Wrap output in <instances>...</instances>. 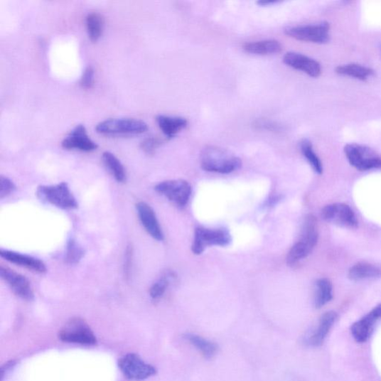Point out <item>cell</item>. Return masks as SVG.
Segmentation results:
<instances>
[{"label": "cell", "instance_id": "cell-7", "mask_svg": "<svg viewBox=\"0 0 381 381\" xmlns=\"http://www.w3.org/2000/svg\"><path fill=\"white\" fill-rule=\"evenodd\" d=\"M330 26L326 22L292 26L285 28L284 33L297 41L323 44L330 40Z\"/></svg>", "mask_w": 381, "mask_h": 381}, {"label": "cell", "instance_id": "cell-32", "mask_svg": "<svg viewBox=\"0 0 381 381\" xmlns=\"http://www.w3.org/2000/svg\"><path fill=\"white\" fill-rule=\"evenodd\" d=\"M15 188V184L11 180L4 176L0 177V198H7L14 192Z\"/></svg>", "mask_w": 381, "mask_h": 381}, {"label": "cell", "instance_id": "cell-5", "mask_svg": "<svg viewBox=\"0 0 381 381\" xmlns=\"http://www.w3.org/2000/svg\"><path fill=\"white\" fill-rule=\"evenodd\" d=\"M60 340L66 343L93 345L97 343L88 324L79 317L70 320L59 332Z\"/></svg>", "mask_w": 381, "mask_h": 381}, {"label": "cell", "instance_id": "cell-27", "mask_svg": "<svg viewBox=\"0 0 381 381\" xmlns=\"http://www.w3.org/2000/svg\"><path fill=\"white\" fill-rule=\"evenodd\" d=\"M300 149L313 171L316 173L322 174L323 172V163L319 156L313 151L311 142L308 139L301 141Z\"/></svg>", "mask_w": 381, "mask_h": 381}, {"label": "cell", "instance_id": "cell-4", "mask_svg": "<svg viewBox=\"0 0 381 381\" xmlns=\"http://www.w3.org/2000/svg\"><path fill=\"white\" fill-rule=\"evenodd\" d=\"M148 130L145 122L136 119H109L95 127L98 134L105 136L139 135Z\"/></svg>", "mask_w": 381, "mask_h": 381}, {"label": "cell", "instance_id": "cell-23", "mask_svg": "<svg viewBox=\"0 0 381 381\" xmlns=\"http://www.w3.org/2000/svg\"><path fill=\"white\" fill-rule=\"evenodd\" d=\"M333 299V286L328 279H321L316 282L314 306L316 308H321Z\"/></svg>", "mask_w": 381, "mask_h": 381}, {"label": "cell", "instance_id": "cell-9", "mask_svg": "<svg viewBox=\"0 0 381 381\" xmlns=\"http://www.w3.org/2000/svg\"><path fill=\"white\" fill-rule=\"evenodd\" d=\"M231 240V235L227 230L198 227L195 232L192 250L196 255H200L208 247H225L230 245Z\"/></svg>", "mask_w": 381, "mask_h": 381}, {"label": "cell", "instance_id": "cell-10", "mask_svg": "<svg viewBox=\"0 0 381 381\" xmlns=\"http://www.w3.org/2000/svg\"><path fill=\"white\" fill-rule=\"evenodd\" d=\"M157 193L166 197L168 200L183 208L192 194V188L189 183L183 180L166 181L155 186Z\"/></svg>", "mask_w": 381, "mask_h": 381}, {"label": "cell", "instance_id": "cell-34", "mask_svg": "<svg viewBox=\"0 0 381 381\" xmlns=\"http://www.w3.org/2000/svg\"><path fill=\"white\" fill-rule=\"evenodd\" d=\"M133 247L132 245L128 246L125 252V258L124 264V272L127 278H129L131 276L132 262H133Z\"/></svg>", "mask_w": 381, "mask_h": 381}, {"label": "cell", "instance_id": "cell-19", "mask_svg": "<svg viewBox=\"0 0 381 381\" xmlns=\"http://www.w3.org/2000/svg\"><path fill=\"white\" fill-rule=\"evenodd\" d=\"M283 47L279 41L276 40H265L246 43L243 50L249 54L257 55H269L280 53Z\"/></svg>", "mask_w": 381, "mask_h": 381}, {"label": "cell", "instance_id": "cell-20", "mask_svg": "<svg viewBox=\"0 0 381 381\" xmlns=\"http://www.w3.org/2000/svg\"><path fill=\"white\" fill-rule=\"evenodd\" d=\"M158 126L168 139H172L188 126V121L183 117L159 115L156 118Z\"/></svg>", "mask_w": 381, "mask_h": 381}, {"label": "cell", "instance_id": "cell-29", "mask_svg": "<svg viewBox=\"0 0 381 381\" xmlns=\"http://www.w3.org/2000/svg\"><path fill=\"white\" fill-rule=\"evenodd\" d=\"M85 250L75 240H71L68 243L65 261L68 264H77L85 257Z\"/></svg>", "mask_w": 381, "mask_h": 381}, {"label": "cell", "instance_id": "cell-8", "mask_svg": "<svg viewBox=\"0 0 381 381\" xmlns=\"http://www.w3.org/2000/svg\"><path fill=\"white\" fill-rule=\"evenodd\" d=\"M119 368L124 376L130 380H146L156 374V370L139 355L130 353L119 360Z\"/></svg>", "mask_w": 381, "mask_h": 381}, {"label": "cell", "instance_id": "cell-16", "mask_svg": "<svg viewBox=\"0 0 381 381\" xmlns=\"http://www.w3.org/2000/svg\"><path fill=\"white\" fill-rule=\"evenodd\" d=\"M283 62L284 65L313 77H319L322 73L320 63L303 54L294 52L286 53Z\"/></svg>", "mask_w": 381, "mask_h": 381}, {"label": "cell", "instance_id": "cell-6", "mask_svg": "<svg viewBox=\"0 0 381 381\" xmlns=\"http://www.w3.org/2000/svg\"><path fill=\"white\" fill-rule=\"evenodd\" d=\"M344 151L349 163L358 171L381 168V156L368 147L348 144Z\"/></svg>", "mask_w": 381, "mask_h": 381}, {"label": "cell", "instance_id": "cell-1", "mask_svg": "<svg viewBox=\"0 0 381 381\" xmlns=\"http://www.w3.org/2000/svg\"><path fill=\"white\" fill-rule=\"evenodd\" d=\"M200 165L206 171L230 173L241 168L242 161L224 149L210 147L203 151Z\"/></svg>", "mask_w": 381, "mask_h": 381}, {"label": "cell", "instance_id": "cell-14", "mask_svg": "<svg viewBox=\"0 0 381 381\" xmlns=\"http://www.w3.org/2000/svg\"><path fill=\"white\" fill-rule=\"evenodd\" d=\"M381 320V304L377 305L367 314L351 326V333L358 343H366L371 337L376 323Z\"/></svg>", "mask_w": 381, "mask_h": 381}, {"label": "cell", "instance_id": "cell-30", "mask_svg": "<svg viewBox=\"0 0 381 381\" xmlns=\"http://www.w3.org/2000/svg\"><path fill=\"white\" fill-rule=\"evenodd\" d=\"M163 140L156 137H149L141 143V149L149 155L154 154L163 145Z\"/></svg>", "mask_w": 381, "mask_h": 381}, {"label": "cell", "instance_id": "cell-15", "mask_svg": "<svg viewBox=\"0 0 381 381\" xmlns=\"http://www.w3.org/2000/svg\"><path fill=\"white\" fill-rule=\"evenodd\" d=\"M136 209L141 225L154 240L158 242L164 240L162 228L151 206L146 202L136 203Z\"/></svg>", "mask_w": 381, "mask_h": 381}, {"label": "cell", "instance_id": "cell-21", "mask_svg": "<svg viewBox=\"0 0 381 381\" xmlns=\"http://www.w3.org/2000/svg\"><path fill=\"white\" fill-rule=\"evenodd\" d=\"M381 276V269L373 264L359 262L353 266L348 272V279L354 281L377 278Z\"/></svg>", "mask_w": 381, "mask_h": 381}, {"label": "cell", "instance_id": "cell-18", "mask_svg": "<svg viewBox=\"0 0 381 381\" xmlns=\"http://www.w3.org/2000/svg\"><path fill=\"white\" fill-rule=\"evenodd\" d=\"M337 319L338 313L335 311H330L323 313L321 317L318 326L308 340V344L313 347L322 345Z\"/></svg>", "mask_w": 381, "mask_h": 381}, {"label": "cell", "instance_id": "cell-33", "mask_svg": "<svg viewBox=\"0 0 381 381\" xmlns=\"http://www.w3.org/2000/svg\"><path fill=\"white\" fill-rule=\"evenodd\" d=\"M95 82V71L92 67H88L85 70L80 81V85L85 89H90Z\"/></svg>", "mask_w": 381, "mask_h": 381}, {"label": "cell", "instance_id": "cell-26", "mask_svg": "<svg viewBox=\"0 0 381 381\" xmlns=\"http://www.w3.org/2000/svg\"><path fill=\"white\" fill-rule=\"evenodd\" d=\"M336 73L341 75L358 79L360 81L367 80L374 74V71L372 69L356 65V63L339 66L336 68Z\"/></svg>", "mask_w": 381, "mask_h": 381}, {"label": "cell", "instance_id": "cell-25", "mask_svg": "<svg viewBox=\"0 0 381 381\" xmlns=\"http://www.w3.org/2000/svg\"><path fill=\"white\" fill-rule=\"evenodd\" d=\"M102 160L106 168L117 182L124 183L126 181V170L123 164L114 154L105 151L102 154Z\"/></svg>", "mask_w": 381, "mask_h": 381}, {"label": "cell", "instance_id": "cell-12", "mask_svg": "<svg viewBox=\"0 0 381 381\" xmlns=\"http://www.w3.org/2000/svg\"><path fill=\"white\" fill-rule=\"evenodd\" d=\"M0 277L9 286V288L16 296L26 301L34 299L33 289L26 277L4 266L0 267Z\"/></svg>", "mask_w": 381, "mask_h": 381}, {"label": "cell", "instance_id": "cell-11", "mask_svg": "<svg viewBox=\"0 0 381 381\" xmlns=\"http://www.w3.org/2000/svg\"><path fill=\"white\" fill-rule=\"evenodd\" d=\"M321 216L327 222L345 228H355L358 225L357 217L350 208L345 203H333L325 206Z\"/></svg>", "mask_w": 381, "mask_h": 381}, {"label": "cell", "instance_id": "cell-13", "mask_svg": "<svg viewBox=\"0 0 381 381\" xmlns=\"http://www.w3.org/2000/svg\"><path fill=\"white\" fill-rule=\"evenodd\" d=\"M61 146L66 150H76L92 152L97 150L98 145L89 136L83 124H78L61 142Z\"/></svg>", "mask_w": 381, "mask_h": 381}, {"label": "cell", "instance_id": "cell-28", "mask_svg": "<svg viewBox=\"0 0 381 381\" xmlns=\"http://www.w3.org/2000/svg\"><path fill=\"white\" fill-rule=\"evenodd\" d=\"M173 278L172 273H166L156 281H155L150 289V296L153 299H158L161 298L168 288L170 283Z\"/></svg>", "mask_w": 381, "mask_h": 381}, {"label": "cell", "instance_id": "cell-24", "mask_svg": "<svg viewBox=\"0 0 381 381\" xmlns=\"http://www.w3.org/2000/svg\"><path fill=\"white\" fill-rule=\"evenodd\" d=\"M184 338L206 358H213L219 350V347L216 343L193 335V333H186Z\"/></svg>", "mask_w": 381, "mask_h": 381}, {"label": "cell", "instance_id": "cell-35", "mask_svg": "<svg viewBox=\"0 0 381 381\" xmlns=\"http://www.w3.org/2000/svg\"><path fill=\"white\" fill-rule=\"evenodd\" d=\"M278 3L279 1H277V0H262V1L257 2V4L262 6H265L268 5H273V4H278Z\"/></svg>", "mask_w": 381, "mask_h": 381}, {"label": "cell", "instance_id": "cell-22", "mask_svg": "<svg viewBox=\"0 0 381 381\" xmlns=\"http://www.w3.org/2000/svg\"><path fill=\"white\" fill-rule=\"evenodd\" d=\"M104 23L103 15L100 13L92 12L87 16V31L92 42H97L101 38L104 33Z\"/></svg>", "mask_w": 381, "mask_h": 381}, {"label": "cell", "instance_id": "cell-17", "mask_svg": "<svg viewBox=\"0 0 381 381\" xmlns=\"http://www.w3.org/2000/svg\"><path fill=\"white\" fill-rule=\"evenodd\" d=\"M0 257L11 264L26 268L36 274H42L47 271L46 266L43 261L26 255V254L2 249L0 250Z\"/></svg>", "mask_w": 381, "mask_h": 381}, {"label": "cell", "instance_id": "cell-31", "mask_svg": "<svg viewBox=\"0 0 381 381\" xmlns=\"http://www.w3.org/2000/svg\"><path fill=\"white\" fill-rule=\"evenodd\" d=\"M253 126L257 129L267 130L271 132H279L282 130V127L275 122L267 119H257L254 122Z\"/></svg>", "mask_w": 381, "mask_h": 381}, {"label": "cell", "instance_id": "cell-2", "mask_svg": "<svg viewBox=\"0 0 381 381\" xmlns=\"http://www.w3.org/2000/svg\"><path fill=\"white\" fill-rule=\"evenodd\" d=\"M316 224L314 217L310 215L306 218L301 240L289 252L286 259L289 266H294L308 257L315 248L319 237Z\"/></svg>", "mask_w": 381, "mask_h": 381}, {"label": "cell", "instance_id": "cell-3", "mask_svg": "<svg viewBox=\"0 0 381 381\" xmlns=\"http://www.w3.org/2000/svg\"><path fill=\"white\" fill-rule=\"evenodd\" d=\"M40 200L63 210H74L78 203L68 184L65 182L56 185L41 186L37 189Z\"/></svg>", "mask_w": 381, "mask_h": 381}]
</instances>
